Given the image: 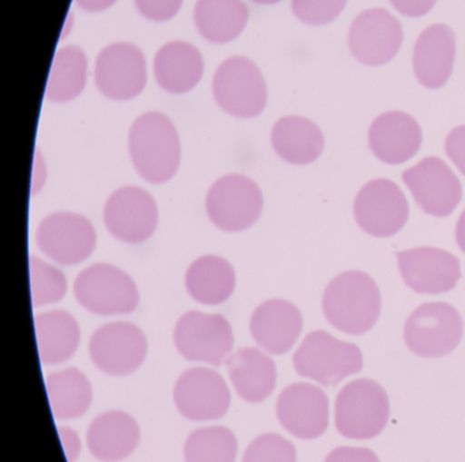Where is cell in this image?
<instances>
[{
  "label": "cell",
  "instance_id": "obj_14",
  "mask_svg": "<svg viewBox=\"0 0 465 462\" xmlns=\"http://www.w3.org/2000/svg\"><path fill=\"white\" fill-rule=\"evenodd\" d=\"M173 401L187 420L214 421L227 415L231 391L219 372L206 367H194L176 380Z\"/></svg>",
  "mask_w": 465,
  "mask_h": 462
},
{
  "label": "cell",
  "instance_id": "obj_27",
  "mask_svg": "<svg viewBox=\"0 0 465 462\" xmlns=\"http://www.w3.org/2000/svg\"><path fill=\"white\" fill-rule=\"evenodd\" d=\"M35 328L40 360L45 366L64 363L80 347V325L70 312L64 310H51L36 315Z\"/></svg>",
  "mask_w": 465,
  "mask_h": 462
},
{
  "label": "cell",
  "instance_id": "obj_3",
  "mask_svg": "<svg viewBox=\"0 0 465 462\" xmlns=\"http://www.w3.org/2000/svg\"><path fill=\"white\" fill-rule=\"evenodd\" d=\"M337 431L350 439H372L385 429L391 413L385 388L372 379L352 380L337 394L334 405Z\"/></svg>",
  "mask_w": 465,
  "mask_h": 462
},
{
  "label": "cell",
  "instance_id": "obj_26",
  "mask_svg": "<svg viewBox=\"0 0 465 462\" xmlns=\"http://www.w3.org/2000/svg\"><path fill=\"white\" fill-rule=\"evenodd\" d=\"M272 146L284 162L293 165L314 162L322 154L325 138L320 127L303 116H285L272 129Z\"/></svg>",
  "mask_w": 465,
  "mask_h": 462
},
{
  "label": "cell",
  "instance_id": "obj_39",
  "mask_svg": "<svg viewBox=\"0 0 465 462\" xmlns=\"http://www.w3.org/2000/svg\"><path fill=\"white\" fill-rule=\"evenodd\" d=\"M437 0H391L394 9L405 17L418 18L431 12Z\"/></svg>",
  "mask_w": 465,
  "mask_h": 462
},
{
  "label": "cell",
  "instance_id": "obj_29",
  "mask_svg": "<svg viewBox=\"0 0 465 462\" xmlns=\"http://www.w3.org/2000/svg\"><path fill=\"white\" fill-rule=\"evenodd\" d=\"M249 21L243 0H198L194 23L203 39L225 44L241 36Z\"/></svg>",
  "mask_w": 465,
  "mask_h": 462
},
{
  "label": "cell",
  "instance_id": "obj_23",
  "mask_svg": "<svg viewBox=\"0 0 465 462\" xmlns=\"http://www.w3.org/2000/svg\"><path fill=\"white\" fill-rule=\"evenodd\" d=\"M137 420L122 410H108L97 416L88 428L86 442L94 458L119 462L134 453L140 445Z\"/></svg>",
  "mask_w": 465,
  "mask_h": 462
},
{
  "label": "cell",
  "instance_id": "obj_22",
  "mask_svg": "<svg viewBox=\"0 0 465 462\" xmlns=\"http://www.w3.org/2000/svg\"><path fill=\"white\" fill-rule=\"evenodd\" d=\"M456 58V36L443 24L429 26L413 50V72L420 85L440 89L446 85Z\"/></svg>",
  "mask_w": 465,
  "mask_h": 462
},
{
  "label": "cell",
  "instance_id": "obj_30",
  "mask_svg": "<svg viewBox=\"0 0 465 462\" xmlns=\"http://www.w3.org/2000/svg\"><path fill=\"white\" fill-rule=\"evenodd\" d=\"M54 418L70 420L88 412L94 399L92 383L74 367L51 372L45 380Z\"/></svg>",
  "mask_w": 465,
  "mask_h": 462
},
{
  "label": "cell",
  "instance_id": "obj_10",
  "mask_svg": "<svg viewBox=\"0 0 465 462\" xmlns=\"http://www.w3.org/2000/svg\"><path fill=\"white\" fill-rule=\"evenodd\" d=\"M89 355L94 366L111 377H126L137 371L148 355V339L132 322L105 323L92 334Z\"/></svg>",
  "mask_w": 465,
  "mask_h": 462
},
{
  "label": "cell",
  "instance_id": "obj_19",
  "mask_svg": "<svg viewBox=\"0 0 465 462\" xmlns=\"http://www.w3.org/2000/svg\"><path fill=\"white\" fill-rule=\"evenodd\" d=\"M407 287L421 295L450 292L461 279L459 258L437 247H418L396 252Z\"/></svg>",
  "mask_w": 465,
  "mask_h": 462
},
{
  "label": "cell",
  "instance_id": "obj_18",
  "mask_svg": "<svg viewBox=\"0 0 465 462\" xmlns=\"http://www.w3.org/2000/svg\"><path fill=\"white\" fill-rule=\"evenodd\" d=\"M276 412L280 424L299 439H317L328 429V396L312 383L287 386L277 398Z\"/></svg>",
  "mask_w": 465,
  "mask_h": 462
},
{
  "label": "cell",
  "instance_id": "obj_9",
  "mask_svg": "<svg viewBox=\"0 0 465 462\" xmlns=\"http://www.w3.org/2000/svg\"><path fill=\"white\" fill-rule=\"evenodd\" d=\"M233 337L230 322L220 314L187 311L173 330V344L186 360L220 367L232 356Z\"/></svg>",
  "mask_w": 465,
  "mask_h": 462
},
{
  "label": "cell",
  "instance_id": "obj_33",
  "mask_svg": "<svg viewBox=\"0 0 465 462\" xmlns=\"http://www.w3.org/2000/svg\"><path fill=\"white\" fill-rule=\"evenodd\" d=\"M31 293L34 307L58 303L67 292V280L64 271L45 262L40 258L31 257Z\"/></svg>",
  "mask_w": 465,
  "mask_h": 462
},
{
  "label": "cell",
  "instance_id": "obj_21",
  "mask_svg": "<svg viewBox=\"0 0 465 462\" xmlns=\"http://www.w3.org/2000/svg\"><path fill=\"white\" fill-rule=\"evenodd\" d=\"M421 141L423 135L418 122L400 111L382 113L370 127V149L385 164H404L418 153Z\"/></svg>",
  "mask_w": 465,
  "mask_h": 462
},
{
  "label": "cell",
  "instance_id": "obj_38",
  "mask_svg": "<svg viewBox=\"0 0 465 462\" xmlns=\"http://www.w3.org/2000/svg\"><path fill=\"white\" fill-rule=\"evenodd\" d=\"M325 462H380V458L370 448L342 446L331 450Z\"/></svg>",
  "mask_w": 465,
  "mask_h": 462
},
{
  "label": "cell",
  "instance_id": "obj_8",
  "mask_svg": "<svg viewBox=\"0 0 465 462\" xmlns=\"http://www.w3.org/2000/svg\"><path fill=\"white\" fill-rule=\"evenodd\" d=\"M464 333V320L451 304L424 303L412 312L404 328L411 352L420 358L437 359L453 352Z\"/></svg>",
  "mask_w": 465,
  "mask_h": 462
},
{
  "label": "cell",
  "instance_id": "obj_13",
  "mask_svg": "<svg viewBox=\"0 0 465 462\" xmlns=\"http://www.w3.org/2000/svg\"><path fill=\"white\" fill-rule=\"evenodd\" d=\"M104 224L111 235L129 244L152 238L159 224V208L151 192L138 186L114 192L105 202Z\"/></svg>",
  "mask_w": 465,
  "mask_h": 462
},
{
  "label": "cell",
  "instance_id": "obj_2",
  "mask_svg": "<svg viewBox=\"0 0 465 462\" xmlns=\"http://www.w3.org/2000/svg\"><path fill=\"white\" fill-rule=\"evenodd\" d=\"M129 153L135 170L149 183L171 181L182 154L175 124L164 113H143L130 127Z\"/></svg>",
  "mask_w": 465,
  "mask_h": 462
},
{
  "label": "cell",
  "instance_id": "obj_36",
  "mask_svg": "<svg viewBox=\"0 0 465 462\" xmlns=\"http://www.w3.org/2000/svg\"><path fill=\"white\" fill-rule=\"evenodd\" d=\"M183 0H135L138 12L151 21L163 23L178 15Z\"/></svg>",
  "mask_w": 465,
  "mask_h": 462
},
{
  "label": "cell",
  "instance_id": "obj_4",
  "mask_svg": "<svg viewBox=\"0 0 465 462\" xmlns=\"http://www.w3.org/2000/svg\"><path fill=\"white\" fill-rule=\"evenodd\" d=\"M293 367L301 377L322 386H336L363 369V355L358 345L344 342L325 330L307 334L293 355Z\"/></svg>",
  "mask_w": 465,
  "mask_h": 462
},
{
  "label": "cell",
  "instance_id": "obj_41",
  "mask_svg": "<svg viewBox=\"0 0 465 462\" xmlns=\"http://www.w3.org/2000/svg\"><path fill=\"white\" fill-rule=\"evenodd\" d=\"M45 162L40 156L39 152L36 153V160H35L34 168V181H32V192L37 194L42 190L43 184L45 183Z\"/></svg>",
  "mask_w": 465,
  "mask_h": 462
},
{
  "label": "cell",
  "instance_id": "obj_32",
  "mask_svg": "<svg viewBox=\"0 0 465 462\" xmlns=\"http://www.w3.org/2000/svg\"><path fill=\"white\" fill-rule=\"evenodd\" d=\"M183 454L186 462H235L238 439L227 427H203L189 435Z\"/></svg>",
  "mask_w": 465,
  "mask_h": 462
},
{
  "label": "cell",
  "instance_id": "obj_16",
  "mask_svg": "<svg viewBox=\"0 0 465 462\" xmlns=\"http://www.w3.org/2000/svg\"><path fill=\"white\" fill-rule=\"evenodd\" d=\"M402 182L424 213L448 217L462 198L459 178L440 157L426 159L402 172Z\"/></svg>",
  "mask_w": 465,
  "mask_h": 462
},
{
  "label": "cell",
  "instance_id": "obj_11",
  "mask_svg": "<svg viewBox=\"0 0 465 462\" xmlns=\"http://www.w3.org/2000/svg\"><path fill=\"white\" fill-rule=\"evenodd\" d=\"M40 251L59 265L74 266L94 254L97 235L91 220L73 211L45 217L36 231Z\"/></svg>",
  "mask_w": 465,
  "mask_h": 462
},
{
  "label": "cell",
  "instance_id": "obj_44",
  "mask_svg": "<svg viewBox=\"0 0 465 462\" xmlns=\"http://www.w3.org/2000/svg\"><path fill=\"white\" fill-rule=\"evenodd\" d=\"M252 2L260 5H274L279 4L280 0H252Z\"/></svg>",
  "mask_w": 465,
  "mask_h": 462
},
{
  "label": "cell",
  "instance_id": "obj_20",
  "mask_svg": "<svg viewBox=\"0 0 465 462\" xmlns=\"http://www.w3.org/2000/svg\"><path fill=\"white\" fill-rule=\"evenodd\" d=\"M303 330L301 310L284 299L263 301L252 312L250 333L254 341L271 355H284Z\"/></svg>",
  "mask_w": 465,
  "mask_h": 462
},
{
  "label": "cell",
  "instance_id": "obj_5",
  "mask_svg": "<svg viewBox=\"0 0 465 462\" xmlns=\"http://www.w3.org/2000/svg\"><path fill=\"white\" fill-rule=\"evenodd\" d=\"M73 290L84 309L102 317L132 314L140 304L134 280L126 271L108 263H94L84 269Z\"/></svg>",
  "mask_w": 465,
  "mask_h": 462
},
{
  "label": "cell",
  "instance_id": "obj_31",
  "mask_svg": "<svg viewBox=\"0 0 465 462\" xmlns=\"http://www.w3.org/2000/svg\"><path fill=\"white\" fill-rule=\"evenodd\" d=\"M88 61L80 47L69 45L56 53L48 77L45 97L53 103L77 99L86 85Z\"/></svg>",
  "mask_w": 465,
  "mask_h": 462
},
{
  "label": "cell",
  "instance_id": "obj_25",
  "mask_svg": "<svg viewBox=\"0 0 465 462\" xmlns=\"http://www.w3.org/2000/svg\"><path fill=\"white\" fill-rule=\"evenodd\" d=\"M203 74V59L197 47L186 42L163 45L154 58V77L168 93L193 91Z\"/></svg>",
  "mask_w": 465,
  "mask_h": 462
},
{
  "label": "cell",
  "instance_id": "obj_6",
  "mask_svg": "<svg viewBox=\"0 0 465 462\" xmlns=\"http://www.w3.org/2000/svg\"><path fill=\"white\" fill-rule=\"evenodd\" d=\"M212 89L219 107L235 118H255L268 103L262 73L244 56H232L223 62L214 73Z\"/></svg>",
  "mask_w": 465,
  "mask_h": 462
},
{
  "label": "cell",
  "instance_id": "obj_42",
  "mask_svg": "<svg viewBox=\"0 0 465 462\" xmlns=\"http://www.w3.org/2000/svg\"><path fill=\"white\" fill-rule=\"evenodd\" d=\"M81 9L86 12H103V10L110 9L116 0H75Z\"/></svg>",
  "mask_w": 465,
  "mask_h": 462
},
{
  "label": "cell",
  "instance_id": "obj_12",
  "mask_svg": "<svg viewBox=\"0 0 465 462\" xmlns=\"http://www.w3.org/2000/svg\"><path fill=\"white\" fill-rule=\"evenodd\" d=\"M353 214L364 232L375 238H391L407 224L410 205L393 181L374 179L356 195Z\"/></svg>",
  "mask_w": 465,
  "mask_h": 462
},
{
  "label": "cell",
  "instance_id": "obj_40",
  "mask_svg": "<svg viewBox=\"0 0 465 462\" xmlns=\"http://www.w3.org/2000/svg\"><path fill=\"white\" fill-rule=\"evenodd\" d=\"M59 437H61L62 445H64V454H66L67 461H77L81 454V439L77 432L70 427H59Z\"/></svg>",
  "mask_w": 465,
  "mask_h": 462
},
{
  "label": "cell",
  "instance_id": "obj_37",
  "mask_svg": "<svg viewBox=\"0 0 465 462\" xmlns=\"http://www.w3.org/2000/svg\"><path fill=\"white\" fill-rule=\"evenodd\" d=\"M445 151L449 159L465 176V126L456 127L449 133L445 141Z\"/></svg>",
  "mask_w": 465,
  "mask_h": 462
},
{
  "label": "cell",
  "instance_id": "obj_1",
  "mask_svg": "<svg viewBox=\"0 0 465 462\" xmlns=\"http://www.w3.org/2000/svg\"><path fill=\"white\" fill-rule=\"evenodd\" d=\"M322 310L328 322L337 330L361 336L371 330L380 318V288L364 271H344L326 287Z\"/></svg>",
  "mask_w": 465,
  "mask_h": 462
},
{
  "label": "cell",
  "instance_id": "obj_43",
  "mask_svg": "<svg viewBox=\"0 0 465 462\" xmlns=\"http://www.w3.org/2000/svg\"><path fill=\"white\" fill-rule=\"evenodd\" d=\"M456 241L460 250L465 254V209L456 225Z\"/></svg>",
  "mask_w": 465,
  "mask_h": 462
},
{
  "label": "cell",
  "instance_id": "obj_17",
  "mask_svg": "<svg viewBox=\"0 0 465 462\" xmlns=\"http://www.w3.org/2000/svg\"><path fill=\"white\" fill-rule=\"evenodd\" d=\"M402 28L388 10L370 9L353 20L348 45L356 61L366 66H382L399 53Z\"/></svg>",
  "mask_w": 465,
  "mask_h": 462
},
{
  "label": "cell",
  "instance_id": "obj_34",
  "mask_svg": "<svg viewBox=\"0 0 465 462\" xmlns=\"http://www.w3.org/2000/svg\"><path fill=\"white\" fill-rule=\"evenodd\" d=\"M295 446L279 434L260 435L244 451L242 462H296Z\"/></svg>",
  "mask_w": 465,
  "mask_h": 462
},
{
  "label": "cell",
  "instance_id": "obj_24",
  "mask_svg": "<svg viewBox=\"0 0 465 462\" xmlns=\"http://www.w3.org/2000/svg\"><path fill=\"white\" fill-rule=\"evenodd\" d=\"M227 369L236 394L246 402L265 401L276 388V363L258 348L236 350L227 361Z\"/></svg>",
  "mask_w": 465,
  "mask_h": 462
},
{
  "label": "cell",
  "instance_id": "obj_35",
  "mask_svg": "<svg viewBox=\"0 0 465 462\" xmlns=\"http://www.w3.org/2000/svg\"><path fill=\"white\" fill-rule=\"evenodd\" d=\"M347 0H292L293 15L307 25L321 26L336 20Z\"/></svg>",
  "mask_w": 465,
  "mask_h": 462
},
{
  "label": "cell",
  "instance_id": "obj_15",
  "mask_svg": "<svg viewBox=\"0 0 465 462\" xmlns=\"http://www.w3.org/2000/svg\"><path fill=\"white\" fill-rule=\"evenodd\" d=\"M94 83L105 97L116 102L134 99L146 85L143 51L130 43H114L99 54Z\"/></svg>",
  "mask_w": 465,
  "mask_h": 462
},
{
  "label": "cell",
  "instance_id": "obj_7",
  "mask_svg": "<svg viewBox=\"0 0 465 462\" xmlns=\"http://www.w3.org/2000/svg\"><path fill=\"white\" fill-rule=\"evenodd\" d=\"M205 206L209 219L219 230L242 232L260 220L263 195L252 179L241 173H230L212 184Z\"/></svg>",
  "mask_w": 465,
  "mask_h": 462
},
{
  "label": "cell",
  "instance_id": "obj_28",
  "mask_svg": "<svg viewBox=\"0 0 465 462\" xmlns=\"http://www.w3.org/2000/svg\"><path fill=\"white\" fill-rule=\"evenodd\" d=\"M187 292L198 303L219 306L232 296L236 273L232 265L219 255H203L189 266L184 277Z\"/></svg>",
  "mask_w": 465,
  "mask_h": 462
}]
</instances>
